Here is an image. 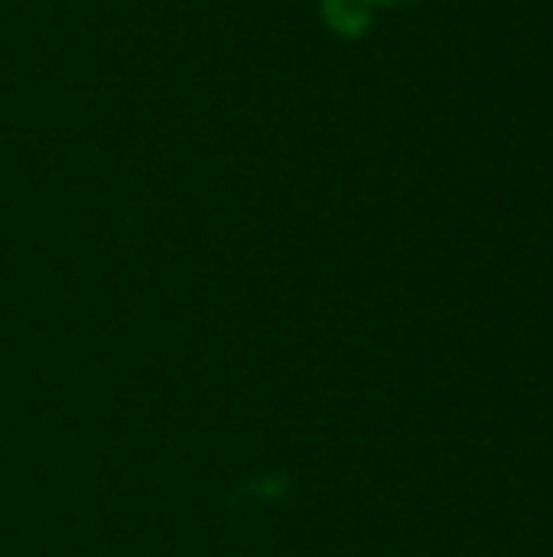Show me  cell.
Segmentation results:
<instances>
[{"instance_id":"2","label":"cell","mask_w":553,"mask_h":557,"mask_svg":"<svg viewBox=\"0 0 553 557\" xmlns=\"http://www.w3.org/2000/svg\"><path fill=\"white\" fill-rule=\"evenodd\" d=\"M368 7H407V3H414V0H365Z\"/></svg>"},{"instance_id":"1","label":"cell","mask_w":553,"mask_h":557,"mask_svg":"<svg viewBox=\"0 0 553 557\" xmlns=\"http://www.w3.org/2000/svg\"><path fill=\"white\" fill-rule=\"evenodd\" d=\"M323 16L342 36H362L372 26V7L365 0H323Z\"/></svg>"}]
</instances>
